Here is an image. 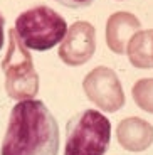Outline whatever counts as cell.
I'll return each instance as SVG.
<instances>
[{
	"instance_id": "6da1fadb",
	"label": "cell",
	"mask_w": 153,
	"mask_h": 155,
	"mask_svg": "<svg viewBox=\"0 0 153 155\" xmlns=\"http://www.w3.org/2000/svg\"><path fill=\"white\" fill-rule=\"evenodd\" d=\"M59 125L41 100L19 101L10 111L0 155H57Z\"/></svg>"
},
{
	"instance_id": "7a4b0ae2",
	"label": "cell",
	"mask_w": 153,
	"mask_h": 155,
	"mask_svg": "<svg viewBox=\"0 0 153 155\" xmlns=\"http://www.w3.org/2000/svg\"><path fill=\"white\" fill-rule=\"evenodd\" d=\"M14 31L29 51H49L59 46L67 32L66 19L47 5L27 8L15 19Z\"/></svg>"
},
{
	"instance_id": "3957f363",
	"label": "cell",
	"mask_w": 153,
	"mask_h": 155,
	"mask_svg": "<svg viewBox=\"0 0 153 155\" xmlns=\"http://www.w3.org/2000/svg\"><path fill=\"white\" fill-rule=\"evenodd\" d=\"M111 142V121L98 110H84L66 127L64 155H104Z\"/></svg>"
},
{
	"instance_id": "277c9868",
	"label": "cell",
	"mask_w": 153,
	"mask_h": 155,
	"mask_svg": "<svg viewBox=\"0 0 153 155\" xmlns=\"http://www.w3.org/2000/svg\"><path fill=\"white\" fill-rule=\"evenodd\" d=\"M2 71L5 74V91L12 100H34L39 93V74L29 49L20 42L14 29L8 31V44L2 61Z\"/></svg>"
},
{
	"instance_id": "5b68a950",
	"label": "cell",
	"mask_w": 153,
	"mask_h": 155,
	"mask_svg": "<svg viewBox=\"0 0 153 155\" xmlns=\"http://www.w3.org/2000/svg\"><path fill=\"white\" fill-rule=\"evenodd\" d=\"M83 89L93 105L106 113H116L126 101L118 74L106 66H98L89 71L83 79Z\"/></svg>"
},
{
	"instance_id": "8992f818",
	"label": "cell",
	"mask_w": 153,
	"mask_h": 155,
	"mask_svg": "<svg viewBox=\"0 0 153 155\" xmlns=\"http://www.w3.org/2000/svg\"><path fill=\"white\" fill-rule=\"evenodd\" d=\"M96 52V29L86 20L74 22L67 27L64 39L59 44V58L71 68L83 66Z\"/></svg>"
},
{
	"instance_id": "52a82bcc",
	"label": "cell",
	"mask_w": 153,
	"mask_h": 155,
	"mask_svg": "<svg viewBox=\"0 0 153 155\" xmlns=\"http://www.w3.org/2000/svg\"><path fill=\"white\" fill-rule=\"evenodd\" d=\"M116 138L121 148L133 153L145 152L153 143V127L140 116H128L116 127Z\"/></svg>"
},
{
	"instance_id": "ba28073f",
	"label": "cell",
	"mask_w": 153,
	"mask_h": 155,
	"mask_svg": "<svg viewBox=\"0 0 153 155\" xmlns=\"http://www.w3.org/2000/svg\"><path fill=\"white\" fill-rule=\"evenodd\" d=\"M140 31V20L130 12H115L106 20V46L115 54H125L126 44L135 32Z\"/></svg>"
},
{
	"instance_id": "9c48e42d",
	"label": "cell",
	"mask_w": 153,
	"mask_h": 155,
	"mask_svg": "<svg viewBox=\"0 0 153 155\" xmlns=\"http://www.w3.org/2000/svg\"><path fill=\"white\" fill-rule=\"evenodd\" d=\"M131 66L138 69H153V29L138 31L126 44Z\"/></svg>"
},
{
	"instance_id": "30bf717a",
	"label": "cell",
	"mask_w": 153,
	"mask_h": 155,
	"mask_svg": "<svg viewBox=\"0 0 153 155\" xmlns=\"http://www.w3.org/2000/svg\"><path fill=\"white\" fill-rule=\"evenodd\" d=\"M133 101L140 110L153 115V78H142L131 88Z\"/></svg>"
},
{
	"instance_id": "8fae6325",
	"label": "cell",
	"mask_w": 153,
	"mask_h": 155,
	"mask_svg": "<svg viewBox=\"0 0 153 155\" xmlns=\"http://www.w3.org/2000/svg\"><path fill=\"white\" fill-rule=\"evenodd\" d=\"M56 2H59L61 5L69 7V8H81V7H88V5H91L94 0H56Z\"/></svg>"
},
{
	"instance_id": "7c38bea8",
	"label": "cell",
	"mask_w": 153,
	"mask_h": 155,
	"mask_svg": "<svg viewBox=\"0 0 153 155\" xmlns=\"http://www.w3.org/2000/svg\"><path fill=\"white\" fill-rule=\"evenodd\" d=\"M5 46V17L0 12V51Z\"/></svg>"
}]
</instances>
